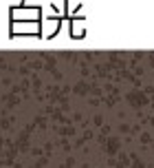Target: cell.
<instances>
[{"label":"cell","instance_id":"2","mask_svg":"<svg viewBox=\"0 0 154 168\" xmlns=\"http://www.w3.org/2000/svg\"><path fill=\"white\" fill-rule=\"evenodd\" d=\"M11 35H42V24L40 22H13Z\"/></svg>","mask_w":154,"mask_h":168},{"label":"cell","instance_id":"4","mask_svg":"<svg viewBox=\"0 0 154 168\" xmlns=\"http://www.w3.org/2000/svg\"><path fill=\"white\" fill-rule=\"evenodd\" d=\"M84 33H86V27H84V22H79V20L70 22V35H73V38H81Z\"/></svg>","mask_w":154,"mask_h":168},{"label":"cell","instance_id":"3","mask_svg":"<svg viewBox=\"0 0 154 168\" xmlns=\"http://www.w3.org/2000/svg\"><path fill=\"white\" fill-rule=\"evenodd\" d=\"M60 31V20L57 18H46V20L42 22V35L44 38H53Z\"/></svg>","mask_w":154,"mask_h":168},{"label":"cell","instance_id":"1","mask_svg":"<svg viewBox=\"0 0 154 168\" xmlns=\"http://www.w3.org/2000/svg\"><path fill=\"white\" fill-rule=\"evenodd\" d=\"M40 7H13L11 18L13 22H40Z\"/></svg>","mask_w":154,"mask_h":168}]
</instances>
